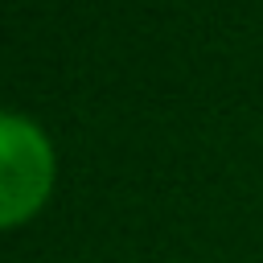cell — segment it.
Wrapping results in <instances>:
<instances>
[{
  "label": "cell",
  "mask_w": 263,
  "mask_h": 263,
  "mask_svg": "<svg viewBox=\"0 0 263 263\" xmlns=\"http://www.w3.org/2000/svg\"><path fill=\"white\" fill-rule=\"evenodd\" d=\"M49 181V148L21 115L0 119V214L12 222L33 210Z\"/></svg>",
  "instance_id": "obj_1"
}]
</instances>
